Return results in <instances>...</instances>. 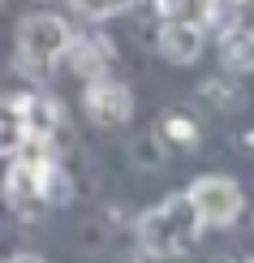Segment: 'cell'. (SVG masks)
<instances>
[{"instance_id":"cell-1","label":"cell","mask_w":254,"mask_h":263,"mask_svg":"<svg viewBox=\"0 0 254 263\" xmlns=\"http://www.w3.org/2000/svg\"><path fill=\"white\" fill-rule=\"evenodd\" d=\"M203 233V216L194 212L190 194H172L138 220V242L151 259H181Z\"/></svg>"},{"instance_id":"cell-2","label":"cell","mask_w":254,"mask_h":263,"mask_svg":"<svg viewBox=\"0 0 254 263\" xmlns=\"http://www.w3.org/2000/svg\"><path fill=\"white\" fill-rule=\"evenodd\" d=\"M13 61L17 69L26 73L30 82H43L52 69L65 61V48H69V26L56 13H30L17 22V35H13Z\"/></svg>"},{"instance_id":"cell-3","label":"cell","mask_w":254,"mask_h":263,"mask_svg":"<svg viewBox=\"0 0 254 263\" xmlns=\"http://www.w3.org/2000/svg\"><path fill=\"white\" fill-rule=\"evenodd\" d=\"M190 203L194 212L203 216V224H233L241 212H246V194H241V185L233 177H224V173H207V177H194L190 181Z\"/></svg>"},{"instance_id":"cell-4","label":"cell","mask_w":254,"mask_h":263,"mask_svg":"<svg viewBox=\"0 0 254 263\" xmlns=\"http://www.w3.org/2000/svg\"><path fill=\"white\" fill-rule=\"evenodd\" d=\"M82 108L95 125H125L134 117V91L125 82L108 78V73H95V78H86Z\"/></svg>"},{"instance_id":"cell-5","label":"cell","mask_w":254,"mask_h":263,"mask_svg":"<svg viewBox=\"0 0 254 263\" xmlns=\"http://www.w3.org/2000/svg\"><path fill=\"white\" fill-rule=\"evenodd\" d=\"M203 43H207V26L203 22H190V17H164L160 26V57L168 65H194L203 57Z\"/></svg>"},{"instance_id":"cell-6","label":"cell","mask_w":254,"mask_h":263,"mask_svg":"<svg viewBox=\"0 0 254 263\" xmlns=\"http://www.w3.org/2000/svg\"><path fill=\"white\" fill-rule=\"evenodd\" d=\"M13 117L22 125V142H30V147H43L61 125V108L52 104L48 95H26V100L13 108Z\"/></svg>"},{"instance_id":"cell-7","label":"cell","mask_w":254,"mask_h":263,"mask_svg":"<svg viewBox=\"0 0 254 263\" xmlns=\"http://www.w3.org/2000/svg\"><path fill=\"white\" fill-rule=\"evenodd\" d=\"M65 57L82 78H95V73H108V65H112V43L104 35H69Z\"/></svg>"},{"instance_id":"cell-8","label":"cell","mask_w":254,"mask_h":263,"mask_svg":"<svg viewBox=\"0 0 254 263\" xmlns=\"http://www.w3.org/2000/svg\"><path fill=\"white\" fill-rule=\"evenodd\" d=\"M220 61L233 73H254V30L233 26L220 35Z\"/></svg>"},{"instance_id":"cell-9","label":"cell","mask_w":254,"mask_h":263,"mask_svg":"<svg viewBox=\"0 0 254 263\" xmlns=\"http://www.w3.org/2000/svg\"><path fill=\"white\" fill-rule=\"evenodd\" d=\"M203 26H211L216 35H224V30L241 26V0H207V17Z\"/></svg>"},{"instance_id":"cell-10","label":"cell","mask_w":254,"mask_h":263,"mask_svg":"<svg viewBox=\"0 0 254 263\" xmlns=\"http://www.w3.org/2000/svg\"><path fill=\"white\" fill-rule=\"evenodd\" d=\"M69 5H73V13L104 22V17H116V13H125V9L134 5V0H69Z\"/></svg>"},{"instance_id":"cell-11","label":"cell","mask_w":254,"mask_h":263,"mask_svg":"<svg viewBox=\"0 0 254 263\" xmlns=\"http://www.w3.org/2000/svg\"><path fill=\"white\" fill-rule=\"evenodd\" d=\"M164 129H168V134H172L177 142H194V138H198L194 121H181V117H168V121H164Z\"/></svg>"},{"instance_id":"cell-12","label":"cell","mask_w":254,"mask_h":263,"mask_svg":"<svg viewBox=\"0 0 254 263\" xmlns=\"http://www.w3.org/2000/svg\"><path fill=\"white\" fill-rule=\"evenodd\" d=\"M151 5H155L160 17H185L194 9V0H151Z\"/></svg>"},{"instance_id":"cell-13","label":"cell","mask_w":254,"mask_h":263,"mask_svg":"<svg viewBox=\"0 0 254 263\" xmlns=\"http://www.w3.org/2000/svg\"><path fill=\"white\" fill-rule=\"evenodd\" d=\"M250 142H254V134H250Z\"/></svg>"},{"instance_id":"cell-14","label":"cell","mask_w":254,"mask_h":263,"mask_svg":"<svg viewBox=\"0 0 254 263\" xmlns=\"http://www.w3.org/2000/svg\"><path fill=\"white\" fill-rule=\"evenodd\" d=\"M0 5H5V0H0Z\"/></svg>"}]
</instances>
